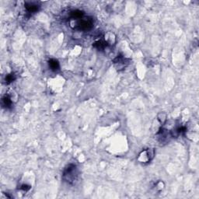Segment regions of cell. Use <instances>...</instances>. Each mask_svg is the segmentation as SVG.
Listing matches in <instances>:
<instances>
[{
	"mask_svg": "<svg viewBox=\"0 0 199 199\" xmlns=\"http://www.w3.org/2000/svg\"><path fill=\"white\" fill-rule=\"evenodd\" d=\"M164 187H165V184H164V181L159 180V181H158L156 184H155L154 189L155 191H156V192H159L161 191L164 190Z\"/></svg>",
	"mask_w": 199,
	"mask_h": 199,
	"instance_id": "14",
	"label": "cell"
},
{
	"mask_svg": "<svg viewBox=\"0 0 199 199\" xmlns=\"http://www.w3.org/2000/svg\"><path fill=\"white\" fill-rule=\"evenodd\" d=\"M2 105H3V107H5L6 109H9L12 107L13 100L11 98L10 96L6 94V95H5L2 98Z\"/></svg>",
	"mask_w": 199,
	"mask_h": 199,
	"instance_id": "7",
	"label": "cell"
},
{
	"mask_svg": "<svg viewBox=\"0 0 199 199\" xmlns=\"http://www.w3.org/2000/svg\"><path fill=\"white\" fill-rule=\"evenodd\" d=\"M156 135L158 137V140L160 143H168L170 139V138H172L171 136L170 132H168L167 129L164 128H160L159 129V132L156 133Z\"/></svg>",
	"mask_w": 199,
	"mask_h": 199,
	"instance_id": "4",
	"label": "cell"
},
{
	"mask_svg": "<svg viewBox=\"0 0 199 199\" xmlns=\"http://www.w3.org/2000/svg\"><path fill=\"white\" fill-rule=\"evenodd\" d=\"M94 26V21L92 18H81L79 19H71V27L76 30L87 31L92 29Z\"/></svg>",
	"mask_w": 199,
	"mask_h": 199,
	"instance_id": "2",
	"label": "cell"
},
{
	"mask_svg": "<svg viewBox=\"0 0 199 199\" xmlns=\"http://www.w3.org/2000/svg\"><path fill=\"white\" fill-rule=\"evenodd\" d=\"M79 177V170L77 166L74 164H69L64 169L62 174V178L65 181L69 184H74L78 180Z\"/></svg>",
	"mask_w": 199,
	"mask_h": 199,
	"instance_id": "1",
	"label": "cell"
},
{
	"mask_svg": "<svg viewBox=\"0 0 199 199\" xmlns=\"http://www.w3.org/2000/svg\"><path fill=\"white\" fill-rule=\"evenodd\" d=\"M155 150L154 149H148L142 152L138 157V160L140 163H149L154 158Z\"/></svg>",
	"mask_w": 199,
	"mask_h": 199,
	"instance_id": "3",
	"label": "cell"
},
{
	"mask_svg": "<svg viewBox=\"0 0 199 199\" xmlns=\"http://www.w3.org/2000/svg\"><path fill=\"white\" fill-rule=\"evenodd\" d=\"M104 40L107 45H114L116 42V37L111 32H107L104 36Z\"/></svg>",
	"mask_w": 199,
	"mask_h": 199,
	"instance_id": "8",
	"label": "cell"
},
{
	"mask_svg": "<svg viewBox=\"0 0 199 199\" xmlns=\"http://www.w3.org/2000/svg\"><path fill=\"white\" fill-rule=\"evenodd\" d=\"M16 79V75L14 73H9V74L6 75V78H5V82L6 84H10L11 83L13 82Z\"/></svg>",
	"mask_w": 199,
	"mask_h": 199,
	"instance_id": "13",
	"label": "cell"
},
{
	"mask_svg": "<svg viewBox=\"0 0 199 199\" xmlns=\"http://www.w3.org/2000/svg\"><path fill=\"white\" fill-rule=\"evenodd\" d=\"M93 45H94V48H96L97 49L102 51L105 49L106 47L107 46V44L106 43L105 40H104H104H97V41L94 42Z\"/></svg>",
	"mask_w": 199,
	"mask_h": 199,
	"instance_id": "11",
	"label": "cell"
},
{
	"mask_svg": "<svg viewBox=\"0 0 199 199\" xmlns=\"http://www.w3.org/2000/svg\"><path fill=\"white\" fill-rule=\"evenodd\" d=\"M31 188V187H30V185H27V184H23V185H21L20 187V189L22 191H24L25 192H27Z\"/></svg>",
	"mask_w": 199,
	"mask_h": 199,
	"instance_id": "15",
	"label": "cell"
},
{
	"mask_svg": "<svg viewBox=\"0 0 199 199\" xmlns=\"http://www.w3.org/2000/svg\"><path fill=\"white\" fill-rule=\"evenodd\" d=\"M48 66L51 68V70L52 71H58L60 68V65L59 62L57 59H55V58H51L48 61Z\"/></svg>",
	"mask_w": 199,
	"mask_h": 199,
	"instance_id": "9",
	"label": "cell"
},
{
	"mask_svg": "<svg viewBox=\"0 0 199 199\" xmlns=\"http://www.w3.org/2000/svg\"><path fill=\"white\" fill-rule=\"evenodd\" d=\"M71 19H79L83 17V12L81 10H73L70 13Z\"/></svg>",
	"mask_w": 199,
	"mask_h": 199,
	"instance_id": "10",
	"label": "cell"
},
{
	"mask_svg": "<svg viewBox=\"0 0 199 199\" xmlns=\"http://www.w3.org/2000/svg\"><path fill=\"white\" fill-rule=\"evenodd\" d=\"M39 7H40L39 5L34 2H27L25 3V9L29 13H34L37 12Z\"/></svg>",
	"mask_w": 199,
	"mask_h": 199,
	"instance_id": "6",
	"label": "cell"
},
{
	"mask_svg": "<svg viewBox=\"0 0 199 199\" xmlns=\"http://www.w3.org/2000/svg\"><path fill=\"white\" fill-rule=\"evenodd\" d=\"M157 120L161 125H164V124H165L166 122V120H167V116H166V115L165 113H164V112H161V113L158 114Z\"/></svg>",
	"mask_w": 199,
	"mask_h": 199,
	"instance_id": "12",
	"label": "cell"
},
{
	"mask_svg": "<svg viewBox=\"0 0 199 199\" xmlns=\"http://www.w3.org/2000/svg\"><path fill=\"white\" fill-rule=\"evenodd\" d=\"M114 64L117 70L124 69L128 64V61H127L122 55H117L114 59Z\"/></svg>",
	"mask_w": 199,
	"mask_h": 199,
	"instance_id": "5",
	"label": "cell"
}]
</instances>
